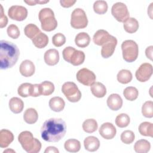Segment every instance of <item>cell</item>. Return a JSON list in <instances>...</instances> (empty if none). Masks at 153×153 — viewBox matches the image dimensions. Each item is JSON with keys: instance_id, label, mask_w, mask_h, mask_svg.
<instances>
[{"instance_id": "cell-1", "label": "cell", "mask_w": 153, "mask_h": 153, "mask_svg": "<svg viewBox=\"0 0 153 153\" xmlns=\"http://www.w3.org/2000/svg\"><path fill=\"white\" fill-rule=\"evenodd\" d=\"M66 132V125L62 118H51L46 120L41 128V137L48 142H57Z\"/></svg>"}, {"instance_id": "cell-2", "label": "cell", "mask_w": 153, "mask_h": 153, "mask_svg": "<svg viewBox=\"0 0 153 153\" xmlns=\"http://www.w3.org/2000/svg\"><path fill=\"white\" fill-rule=\"evenodd\" d=\"M0 67L1 69L12 68L17 62L20 51L17 46L11 42L0 41Z\"/></svg>"}, {"instance_id": "cell-3", "label": "cell", "mask_w": 153, "mask_h": 153, "mask_svg": "<svg viewBox=\"0 0 153 153\" xmlns=\"http://www.w3.org/2000/svg\"><path fill=\"white\" fill-rule=\"evenodd\" d=\"M18 140L23 149L28 153H37L41 149V143L36 138L33 137L29 131H23L18 136Z\"/></svg>"}, {"instance_id": "cell-4", "label": "cell", "mask_w": 153, "mask_h": 153, "mask_svg": "<svg viewBox=\"0 0 153 153\" xmlns=\"http://www.w3.org/2000/svg\"><path fill=\"white\" fill-rule=\"evenodd\" d=\"M38 18L41 22V28L46 32L54 30L57 26L53 11L50 8H44L41 9L38 14Z\"/></svg>"}, {"instance_id": "cell-5", "label": "cell", "mask_w": 153, "mask_h": 153, "mask_svg": "<svg viewBox=\"0 0 153 153\" xmlns=\"http://www.w3.org/2000/svg\"><path fill=\"white\" fill-rule=\"evenodd\" d=\"M62 55L65 61L74 66H79L85 60V54L82 51L76 50L70 46L63 49Z\"/></svg>"}, {"instance_id": "cell-6", "label": "cell", "mask_w": 153, "mask_h": 153, "mask_svg": "<svg viewBox=\"0 0 153 153\" xmlns=\"http://www.w3.org/2000/svg\"><path fill=\"white\" fill-rule=\"evenodd\" d=\"M121 49L123 59L127 62L135 61L139 54V47L137 43L133 40L128 39L123 42Z\"/></svg>"}, {"instance_id": "cell-7", "label": "cell", "mask_w": 153, "mask_h": 153, "mask_svg": "<svg viewBox=\"0 0 153 153\" xmlns=\"http://www.w3.org/2000/svg\"><path fill=\"white\" fill-rule=\"evenodd\" d=\"M88 25V19L85 12L79 8H76L72 12L71 26L76 29H84Z\"/></svg>"}, {"instance_id": "cell-8", "label": "cell", "mask_w": 153, "mask_h": 153, "mask_svg": "<svg viewBox=\"0 0 153 153\" xmlns=\"http://www.w3.org/2000/svg\"><path fill=\"white\" fill-rule=\"evenodd\" d=\"M62 91L71 102H77L81 98V93L75 83L66 82L62 87Z\"/></svg>"}, {"instance_id": "cell-9", "label": "cell", "mask_w": 153, "mask_h": 153, "mask_svg": "<svg viewBox=\"0 0 153 153\" xmlns=\"http://www.w3.org/2000/svg\"><path fill=\"white\" fill-rule=\"evenodd\" d=\"M111 13L114 17L119 22H124L129 18V11L126 5L123 2L115 3L111 8Z\"/></svg>"}, {"instance_id": "cell-10", "label": "cell", "mask_w": 153, "mask_h": 153, "mask_svg": "<svg viewBox=\"0 0 153 153\" xmlns=\"http://www.w3.org/2000/svg\"><path fill=\"white\" fill-rule=\"evenodd\" d=\"M76 79L82 84L86 86H90L96 81L94 73L87 68H84L79 69L76 75Z\"/></svg>"}, {"instance_id": "cell-11", "label": "cell", "mask_w": 153, "mask_h": 153, "mask_svg": "<svg viewBox=\"0 0 153 153\" xmlns=\"http://www.w3.org/2000/svg\"><path fill=\"white\" fill-rule=\"evenodd\" d=\"M152 72V65L149 63H143L136 71L135 76L139 81L143 82L150 79Z\"/></svg>"}, {"instance_id": "cell-12", "label": "cell", "mask_w": 153, "mask_h": 153, "mask_svg": "<svg viewBox=\"0 0 153 153\" xmlns=\"http://www.w3.org/2000/svg\"><path fill=\"white\" fill-rule=\"evenodd\" d=\"M8 15L12 20L23 21L27 16V10L22 5H13L8 9Z\"/></svg>"}, {"instance_id": "cell-13", "label": "cell", "mask_w": 153, "mask_h": 153, "mask_svg": "<svg viewBox=\"0 0 153 153\" xmlns=\"http://www.w3.org/2000/svg\"><path fill=\"white\" fill-rule=\"evenodd\" d=\"M117 44V38L115 36L111 35L110 39L106 42H105L103 45H102V46L101 49L102 56L105 59H107L111 57L114 53Z\"/></svg>"}, {"instance_id": "cell-14", "label": "cell", "mask_w": 153, "mask_h": 153, "mask_svg": "<svg viewBox=\"0 0 153 153\" xmlns=\"http://www.w3.org/2000/svg\"><path fill=\"white\" fill-rule=\"evenodd\" d=\"M100 136L105 139H112L116 135L117 129L111 123H105L101 125L99 129Z\"/></svg>"}, {"instance_id": "cell-15", "label": "cell", "mask_w": 153, "mask_h": 153, "mask_svg": "<svg viewBox=\"0 0 153 153\" xmlns=\"http://www.w3.org/2000/svg\"><path fill=\"white\" fill-rule=\"evenodd\" d=\"M19 71L22 75L25 77H29L34 74L35 67L31 60H25L21 63Z\"/></svg>"}, {"instance_id": "cell-16", "label": "cell", "mask_w": 153, "mask_h": 153, "mask_svg": "<svg viewBox=\"0 0 153 153\" xmlns=\"http://www.w3.org/2000/svg\"><path fill=\"white\" fill-rule=\"evenodd\" d=\"M44 59L47 65L49 66L56 65L59 61V51L54 48L47 50L44 53Z\"/></svg>"}, {"instance_id": "cell-17", "label": "cell", "mask_w": 153, "mask_h": 153, "mask_svg": "<svg viewBox=\"0 0 153 153\" xmlns=\"http://www.w3.org/2000/svg\"><path fill=\"white\" fill-rule=\"evenodd\" d=\"M106 103L109 109L112 111H118L122 107L123 99L119 94L113 93L108 96Z\"/></svg>"}, {"instance_id": "cell-18", "label": "cell", "mask_w": 153, "mask_h": 153, "mask_svg": "<svg viewBox=\"0 0 153 153\" xmlns=\"http://www.w3.org/2000/svg\"><path fill=\"white\" fill-rule=\"evenodd\" d=\"M111 35L105 30L99 29L96 32L93 37V42L97 45H103L111 38Z\"/></svg>"}, {"instance_id": "cell-19", "label": "cell", "mask_w": 153, "mask_h": 153, "mask_svg": "<svg viewBox=\"0 0 153 153\" xmlns=\"http://www.w3.org/2000/svg\"><path fill=\"white\" fill-rule=\"evenodd\" d=\"M14 140V135L11 131L7 129H2L0 131V147L5 148Z\"/></svg>"}, {"instance_id": "cell-20", "label": "cell", "mask_w": 153, "mask_h": 153, "mask_svg": "<svg viewBox=\"0 0 153 153\" xmlns=\"http://www.w3.org/2000/svg\"><path fill=\"white\" fill-rule=\"evenodd\" d=\"M84 146L87 151L94 152L99 148L100 141L95 136H88L84 140Z\"/></svg>"}, {"instance_id": "cell-21", "label": "cell", "mask_w": 153, "mask_h": 153, "mask_svg": "<svg viewBox=\"0 0 153 153\" xmlns=\"http://www.w3.org/2000/svg\"><path fill=\"white\" fill-rule=\"evenodd\" d=\"M10 109L14 114H19L22 112L24 108L23 100L17 97H13L9 100Z\"/></svg>"}, {"instance_id": "cell-22", "label": "cell", "mask_w": 153, "mask_h": 153, "mask_svg": "<svg viewBox=\"0 0 153 153\" xmlns=\"http://www.w3.org/2000/svg\"><path fill=\"white\" fill-rule=\"evenodd\" d=\"M90 90L93 96L98 98L103 97L106 94V88L101 82H94L90 85Z\"/></svg>"}, {"instance_id": "cell-23", "label": "cell", "mask_w": 153, "mask_h": 153, "mask_svg": "<svg viewBox=\"0 0 153 153\" xmlns=\"http://www.w3.org/2000/svg\"><path fill=\"white\" fill-rule=\"evenodd\" d=\"M65 106V102L60 97H53L51 98L49 101V106L50 109L54 112H59L63 111Z\"/></svg>"}, {"instance_id": "cell-24", "label": "cell", "mask_w": 153, "mask_h": 153, "mask_svg": "<svg viewBox=\"0 0 153 153\" xmlns=\"http://www.w3.org/2000/svg\"><path fill=\"white\" fill-rule=\"evenodd\" d=\"M33 44L38 48H42L46 47L48 43V37L44 33L40 32L32 40Z\"/></svg>"}, {"instance_id": "cell-25", "label": "cell", "mask_w": 153, "mask_h": 153, "mask_svg": "<svg viewBox=\"0 0 153 153\" xmlns=\"http://www.w3.org/2000/svg\"><path fill=\"white\" fill-rule=\"evenodd\" d=\"M123 27L126 32L129 33L136 32L139 27L138 21L134 17H129L123 24Z\"/></svg>"}, {"instance_id": "cell-26", "label": "cell", "mask_w": 153, "mask_h": 153, "mask_svg": "<svg viewBox=\"0 0 153 153\" xmlns=\"http://www.w3.org/2000/svg\"><path fill=\"white\" fill-rule=\"evenodd\" d=\"M90 42V37L86 32H80L78 33L75 38V43L81 48L87 47Z\"/></svg>"}, {"instance_id": "cell-27", "label": "cell", "mask_w": 153, "mask_h": 153, "mask_svg": "<svg viewBox=\"0 0 153 153\" xmlns=\"http://www.w3.org/2000/svg\"><path fill=\"white\" fill-rule=\"evenodd\" d=\"M38 119V114L37 111L32 108L27 109L23 114L24 121L29 124H32L35 123Z\"/></svg>"}, {"instance_id": "cell-28", "label": "cell", "mask_w": 153, "mask_h": 153, "mask_svg": "<svg viewBox=\"0 0 153 153\" xmlns=\"http://www.w3.org/2000/svg\"><path fill=\"white\" fill-rule=\"evenodd\" d=\"M64 148L69 152H76L81 149V143L75 139H69L65 142Z\"/></svg>"}, {"instance_id": "cell-29", "label": "cell", "mask_w": 153, "mask_h": 153, "mask_svg": "<svg viewBox=\"0 0 153 153\" xmlns=\"http://www.w3.org/2000/svg\"><path fill=\"white\" fill-rule=\"evenodd\" d=\"M151 148L149 142L145 139L138 140L134 145V150L137 153H146Z\"/></svg>"}, {"instance_id": "cell-30", "label": "cell", "mask_w": 153, "mask_h": 153, "mask_svg": "<svg viewBox=\"0 0 153 153\" xmlns=\"http://www.w3.org/2000/svg\"><path fill=\"white\" fill-rule=\"evenodd\" d=\"M139 131L142 136H153V124L151 123L145 121L142 123L138 128Z\"/></svg>"}, {"instance_id": "cell-31", "label": "cell", "mask_w": 153, "mask_h": 153, "mask_svg": "<svg viewBox=\"0 0 153 153\" xmlns=\"http://www.w3.org/2000/svg\"><path fill=\"white\" fill-rule=\"evenodd\" d=\"M117 80L119 82L126 84L129 83L133 78L131 72L127 69H121L120 71L117 76Z\"/></svg>"}, {"instance_id": "cell-32", "label": "cell", "mask_w": 153, "mask_h": 153, "mask_svg": "<svg viewBox=\"0 0 153 153\" xmlns=\"http://www.w3.org/2000/svg\"><path fill=\"white\" fill-rule=\"evenodd\" d=\"M32 88L33 84L28 82L23 83L18 87V94L23 97L31 96L32 93Z\"/></svg>"}, {"instance_id": "cell-33", "label": "cell", "mask_w": 153, "mask_h": 153, "mask_svg": "<svg viewBox=\"0 0 153 153\" xmlns=\"http://www.w3.org/2000/svg\"><path fill=\"white\" fill-rule=\"evenodd\" d=\"M83 130L88 133H91L96 131L98 127L97 121L93 118L85 120L82 125Z\"/></svg>"}, {"instance_id": "cell-34", "label": "cell", "mask_w": 153, "mask_h": 153, "mask_svg": "<svg viewBox=\"0 0 153 153\" xmlns=\"http://www.w3.org/2000/svg\"><path fill=\"white\" fill-rule=\"evenodd\" d=\"M40 91L41 95L49 96L54 91V85L49 81H44L39 84Z\"/></svg>"}, {"instance_id": "cell-35", "label": "cell", "mask_w": 153, "mask_h": 153, "mask_svg": "<svg viewBox=\"0 0 153 153\" xmlns=\"http://www.w3.org/2000/svg\"><path fill=\"white\" fill-rule=\"evenodd\" d=\"M40 32L41 30H39L38 27L33 23L27 25L24 29V33L25 35L30 38L31 40H32L33 38Z\"/></svg>"}, {"instance_id": "cell-36", "label": "cell", "mask_w": 153, "mask_h": 153, "mask_svg": "<svg viewBox=\"0 0 153 153\" xmlns=\"http://www.w3.org/2000/svg\"><path fill=\"white\" fill-rule=\"evenodd\" d=\"M123 95L127 100L129 101H134L137 98L139 91L134 87H127L124 90Z\"/></svg>"}, {"instance_id": "cell-37", "label": "cell", "mask_w": 153, "mask_h": 153, "mask_svg": "<svg viewBox=\"0 0 153 153\" xmlns=\"http://www.w3.org/2000/svg\"><path fill=\"white\" fill-rule=\"evenodd\" d=\"M108 4L105 1H96L93 4L94 11L98 14H103L106 13L108 10Z\"/></svg>"}, {"instance_id": "cell-38", "label": "cell", "mask_w": 153, "mask_h": 153, "mask_svg": "<svg viewBox=\"0 0 153 153\" xmlns=\"http://www.w3.org/2000/svg\"><path fill=\"white\" fill-rule=\"evenodd\" d=\"M130 122V118L129 116L124 113L118 115L115 118L116 125L120 128L126 127L128 126Z\"/></svg>"}, {"instance_id": "cell-39", "label": "cell", "mask_w": 153, "mask_h": 153, "mask_svg": "<svg viewBox=\"0 0 153 153\" xmlns=\"http://www.w3.org/2000/svg\"><path fill=\"white\" fill-rule=\"evenodd\" d=\"M142 115L146 118L153 117V102L149 100L145 102L142 106Z\"/></svg>"}, {"instance_id": "cell-40", "label": "cell", "mask_w": 153, "mask_h": 153, "mask_svg": "<svg viewBox=\"0 0 153 153\" xmlns=\"http://www.w3.org/2000/svg\"><path fill=\"white\" fill-rule=\"evenodd\" d=\"M121 140L125 144L131 143L135 138V135L131 130H125L121 134Z\"/></svg>"}, {"instance_id": "cell-41", "label": "cell", "mask_w": 153, "mask_h": 153, "mask_svg": "<svg viewBox=\"0 0 153 153\" xmlns=\"http://www.w3.org/2000/svg\"><path fill=\"white\" fill-rule=\"evenodd\" d=\"M52 42L55 47H61L66 42V37L62 33H56L52 38Z\"/></svg>"}, {"instance_id": "cell-42", "label": "cell", "mask_w": 153, "mask_h": 153, "mask_svg": "<svg viewBox=\"0 0 153 153\" xmlns=\"http://www.w3.org/2000/svg\"><path fill=\"white\" fill-rule=\"evenodd\" d=\"M7 32L8 35L13 39L18 38L20 34L19 27L14 24H11L8 26L7 29Z\"/></svg>"}, {"instance_id": "cell-43", "label": "cell", "mask_w": 153, "mask_h": 153, "mask_svg": "<svg viewBox=\"0 0 153 153\" xmlns=\"http://www.w3.org/2000/svg\"><path fill=\"white\" fill-rule=\"evenodd\" d=\"M0 7H1V16H0V27L1 28H3L4 27H5L8 23V18L4 14V10H3V7L2 5L1 4H0Z\"/></svg>"}, {"instance_id": "cell-44", "label": "cell", "mask_w": 153, "mask_h": 153, "mask_svg": "<svg viewBox=\"0 0 153 153\" xmlns=\"http://www.w3.org/2000/svg\"><path fill=\"white\" fill-rule=\"evenodd\" d=\"M76 1L75 0H60V3L62 7L69 8L72 7Z\"/></svg>"}, {"instance_id": "cell-45", "label": "cell", "mask_w": 153, "mask_h": 153, "mask_svg": "<svg viewBox=\"0 0 153 153\" xmlns=\"http://www.w3.org/2000/svg\"><path fill=\"white\" fill-rule=\"evenodd\" d=\"M41 95V91H40V87L39 84H33V88H32V97H38Z\"/></svg>"}, {"instance_id": "cell-46", "label": "cell", "mask_w": 153, "mask_h": 153, "mask_svg": "<svg viewBox=\"0 0 153 153\" xmlns=\"http://www.w3.org/2000/svg\"><path fill=\"white\" fill-rule=\"evenodd\" d=\"M152 51H153L152 45H150L145 50V55L146 57L151 60H152Z\"/></svg>"}, {"instance_id": "cell-47", "label": "cell", "mask_w": 153, "mask_h": 153, "mask_svg": "<svg viewBox=\"0 0 153 153\" xmlns=\"http://www.w3.org/2000/svg\"><path fill=\"white\" fill-rule=\"evenodd\" d=\"M45 153H48V152H53V153H59V151L54 146H48L46 148L45 151Z\"/></svg>"}, {"instance_id": "cell-48", "label": "cell", "mask_w": 153, "mask_h": 153, "mask_svg": "<svg viewBox=\"0 0 153 153\" xmlns=\"http://www.w3.org/2000/svg\"><path fill=\"white\" fill-rule=\"evenodd\" d=\"M24 2L25 3H26L27 4H28L29 5H36V4H38V1H35V0H33V1H24Z\"/></svg>"}, {"instance_id": "cell-49", "label": "cell", "mask_w": 153, "mask_h": 153, "mask_svg": "<svg viewBox=\"0 0 153 153\" xmlns=\"http://www.w3.org/2000/svg\"><path fill=\"white\" fill-rule=\"evenodd\" d=\"M153 4V3H151L149 7V8H148V14L149 15L151 19H152V17H151L152 15V5Z\"/></svg>"}, {"instance_id": "cell-50", "label": "cell", "mask_w": 153, "mask_h": 153, "mask_svg": "<svg viewBox=\"0 0 153 153\" xmlns=\"http://www.w3.org/2000/svg\"><path fill=\"white\" fill-rule=\"evenodd\" d=\"M16 152L14 150H13V149H7L5 150L3 152H4V153H5V152Z\"/></svg>"}]
</instances>
